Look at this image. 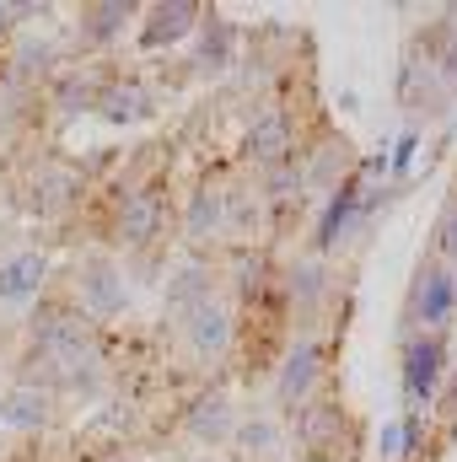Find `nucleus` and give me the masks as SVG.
Segmentation results:
<instances>
[{"label": "nucleus", "mask_w": 457, "mask_h": 462, "mask_svg": "<svg viewBox=\"0 0 457 462\" xmlns=\"http://www.w3.org/2000/svg\"><path fill=\"white\" fill-rule=\"evenodd\" d=\"M442 376H447V345H442L436 334H415V339L404 345V398H409L415 409H425V403L436 398Z\"/></svg>", "instance_id": "f257e3e1"}, {"label": "nucleus", "mask_w": 457, "mask_h": 462, "mask_svg": "<svg viewBox=\"0 0 457 462\" xmlns=\"http://www.w3.org/2000/svg\"><path fill=\"white\" fill-rule=\"evenodd\" d=\"M452 307H457V274L452 269H442V263L420 269V285H415V323H420V334L447 328Z\"/></svg>", "instance_id": "f03ea898"}, {"label": "nucleus", "mask_w": 457, "mask_h": 462, "mask_svg": "<svg viewBox=\"0 0 457 462\" xmlns=\"http://www.w3.org/2000/svg\"><path fill=\"white\" fill-rule=\"evenodd\" d=\"M242 156H247V162H258L264 172H269V167H280V162H291V114H285V108H269V114L247 129Z\"/></svg>", "instance_id": "7ed1b4c3"}, {"label": "nucleus", "mask_w": 457, "mask_h": 462, "mask_svg": "<svg viewBox=\"0 0 457 462\" xmlns=\"http://www.w3.org/2000/svg\"><path fill=\"white\" fill-rule=\"evenodd\" d=\"M81 296H87V307H92L98 318H114V312H124V301H129L124 274H118L108 258H92V263L81 269Z\"/></svg>", "instance_id": "20e7f679"}, {"label": "nucleus", "mask_w": 457, "mask_h": 462, "mask_svg": "<svg viewBox=\"0 0 457 462\" xmlns=\"http://www.w3.org/2000/svg\"><path fill=\"white\" fill-rule=\"evenodd\" d=\"M318 376H323V345L318 339H302V345L291 349L285 371H280V403H302Z\"/></svg>", "instance_id": "39448f33"}, {"label": "nucleus", "mask_w": 457, "mask_h": 462, "mask_svg": "<svg viewBox=\"0 0 457 462\" xmlns=\"http://www.w3.org/2000/svg\"><path fill=\"white\" fill-rule=\"evenodd\" d=\"M38 285H43V258H38V253H16V258L0 263V301H5V307L38 296Z\"/></svg>", "instance_id": "423d86ee"}, {"label": "nucleus", "mask_w": 457, "mask_h": 462, "mask_svg": "<svg viewBox=\"0 0 457 462\" xmlns=\"http://www.w3.org/2000/svg\"><path fill=\"white\" fill-rule=\"evenodd\" d=\"M183 334H189V345L200 349V355H216V349H227V339H231L227 307H216V301L194 307V312H189V323H183Z\"/></svg>", "instance_id": "0eeeda50"}, {"label": "nucleus", "mask_w": 457, "mask_h": 462, "mask_svg": "<svg viewBox=\"0 0 457 462\" xmlns=\"http://www.w3.org/2000/svg\"><path fill=\"white\" fill-rule=\"evenodd\" d=\"M194 16H205L200 5H189V0H178V5H156L151 11V22H145V49H162V43H178L189 27H194Z\"/></svg>", "instance_id": "6e6552de"}, {"label": "nucleus", "mask_w": 457, "mask_h": 462, "mask_svg": "<svg viewBox=\"0 0 457 462\" xmlns=\"http://www.w3.org/2000/svg\"><path fill=\"white\" fill-rule=\"evenodd\" d=\"M156 226H162V199L156 194H129L124 210H118V236L140 247V242L156 236Z\"/></svg>", "instance_id": "1a4fd4ad"}, {"label": "nucleus", "mask_w": 457, "mask_h": 462, "mask_svg": "<svg viewBox=\"0 0 457 462\" xmlns=\"http://www.w3.org/2000/svg\"><path fill=\"white\" fill-rule=\"evenodd\" d=\"M366 210V199H360V189L355 183H344L340 194L329 199V210H323V221H318V247H340L344 231H350V221Z\"/></svg>", "instance_id": "9d476101"}, {"label": "nucleus", "mask_w": 457, "mask_h": 462, "mask_svg": "<svg viewBox=\"0 0 457 462\" xmlns=\"http://www.w3.org/2000/svg\"><path fill=\"white\" fill-rule=\"evenodd\" d=\"M205 301H210V269H200V263L183 269V274L167 285V312H173V318H189V312L205 307Z\"/></svg>", "instance_id": "9b49d317"}, {"label": "nucleus", "mask_w": 457, "mask_h": 462, "mask_svg": "<svg viewBox=\"0 0 457 462\" xmlns=\"http://www.w3.org/2000/svg\"><path fill=\"white\" fill-rule=\"evenodd\" d=\"M0 420L16 425V430H38L49 420V393H33V387H11L5 403H0Z\"/></svg>", "instance_id": "f8f14e48"}, {"label": "nucleus", "mask_w": 457, "mask_h": 462, "mask_svg": "<svg viewBox=\"0 0 457 462\" xmlns=\"http://www.w3.org/2000/svg\"><path fill=\"white\" fill-rule=\"evenodd\" d=\"M124 22H129V5H87L81 11V38L103 43V38H114Z\"/></svg>", "instance_id": "ddd939ff"}, {"label": "nucleus", "mask_w": 457, "mask_h": 462, "mask_svg": "<svg viewBox=\"0 0 457 462\" xmlns=\"http://www.w3.org/2000/svg\"><path fill=\"white\" fill-rule=\"evenodd\" d=\"M189 425H194V436H200V441H221V436L231 430V414H227V403H221V398H205V403L194 409V420H189Z\"/></svg>", "instance_id": "4468645a"}, {"label": "nucleus", "mask_w": 457, "mask_h": 462, "mask_svg": "<svg viewBox=\"0 0 457 462\" xmlns=\"http://www.w3.org/2000/svg\"><path fill=\"white\" fill-rule=\"evenodd\" d=\"M216 226H221V194H210V189H205V194H194V205H189V236H194V242H205Z\"/></svg>", "instance_id": "2eb2a0df"}, {"label": "nucleus", "mask_w": 457, "mask_h": 462, "mask_svg": "<svg viewBox=\"0 0 457 462\" xmlns=\"http://www.w3.org/2000/svg\"><path fill=\"white\" fill-rule=\"evenodd\" d=\"M205 70H227L231 65V22H216L210 16V32H205V54H200Z\"/></svg>", "instance_id": "dca6fc26"}, {"label": "nucleus", "mask_w": 457, "mask_h": 462, "mask_svg": "<svg viewBox=\"0 0 457 462\" xmlns=\"http://www.w3.org/2000/svg\"><path fill=\"white\" fill-rule=\"evenodd\" d=\"M340 425V409L334 403H312V409H302V441L307 447H323V436Z\"/></svg>", "instance_id": "f3484780"}, {"label": "nucleus", "mask_w": 457, "mask_h": 462, "mask_svg": "<svg viewBox=\"0 0 457 462\" xmlns=\"http://www.w3.org/2000/svg\"><path fill=\"white\" fill-rule=\"evenodd\" d=\"M264 189H269V199H275V205H285V199H291V194L302 189L296 156H291V162H280V167H269V172H264Z\"/></svg>", "instance_id": "a211bd4d"}, {"label": "nucleus", "mask_w": 457, "mask_h": 462, "mask_svg": "<svg viewBox=\"0 0 457 462\" xmlns=\"http://www.w3.org/2000/svg\"><path fill=\"white\" fill-rule=\"evenodd\" d=\"M60 103H65V114L98 108V87H92V81H81V76H65V87H60Z\"/></svg>", "instance_id": "6ab92c4d"}, {"label": "nucleus", "mask_w": 457, "mask_h": 462, "mask_svg": "<svg viewBox=\"0 0 457 462\" xmlns=\"http://www.w3.org/2000/svg\"><path fill=\"white\" fill-rule=\"evenodd\" d=\"M242 441H247L258 457H269V452L280 447V425H275V420H247V425H242Z\"/></svg>", "instance_id": "aec40b11"}, {"label": "nucleus", "mask_w": 457, "mask_h": 462, "mask_svg": "<svg viewBox=\"0 0 457 462\" xmlns=\"http://www.w3.org/2000/svg\"><path fill=\"white\" fill-rule=\"evenodd\" d=\"M409 447H415V420H393L382 430V457H409Z\"/></svg>", "instance_id": "412c9836"}, {"label": "nucleus", "mask_w": 457, "mask_h": 462, "mask_svg": "<svg viewBox=\"0 0 457 462\" xmlns=\"http://www.w3.org/2000/svg\"><path fill=\"white\" fill-rule=\"evenodd\" d=\"M291 296H302V301H318V296H323V269H318V263H302V269H291Z\"/></svg>", "instance_id": "4be33fe9"}, {"label": "nucleus", "mask_w": 457, "mask_h": 462, "mask_svg": "<svg viewBox=\"0 0 457 462\" xmlns=\"http://www.w3.org/2000/svg\"><path fill=\"white\" fill-rule=\"evenodd\" d=\"M140 103H145V97H140L135 87H129V92H108V97H98V108H103L108 118H135L140 114Z\"/></svg>", "instance_id": "5701e85b"}, {"label": "nucleus", "mask_w": 457, "mask_h": 462, "mask_svg": "<svg viewBox=\"0 0 457 462\" xmlns=\"http://www.w3.org/2000/svg\"><path fill=\"white\" fill-rule=\"evenodd\" d=\"M442 253L457 263V205L447 210V221H442Z\"/></svg>", "instance_id": "b1692460"}, {"label": "nucleus", "mask_w": 457, "mask_h": 462, "mask_svg": "<svg viewBox=\"0 0 457 462\" xmlns=\"http://www.w3.org/2000/svg\"><path fill=\"white\" fill-rule=\"evenodd\" d=\"M302 462H329V457H318V452H312V457H302Z\"/></svg>", "instance_id": "393cba45"}]
</instances>
